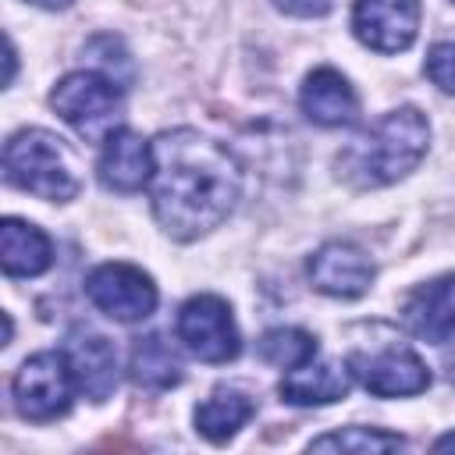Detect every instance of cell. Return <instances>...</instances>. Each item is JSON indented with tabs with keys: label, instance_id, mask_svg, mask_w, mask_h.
<instances>
[{
	"label": "cell",
	"instance_id": "cell-1",
	"mask_svg": "<svg viewBox=\"0 0 455 455\" xmlns=\"http://www.w3.org/2000/svg\"><path fill=\"white\" fill-rule=\"evenodd\" d=\"M242 196V167L235 153L196 128H174L153 142L149 199L160 228L192 242L213 231Z\"/></svg>",
	"mask_w": 455,
	"mask_h": 455
},
{
	"label": "cell",
	"instance_id": "cell-2",
	"mask_svg": "<svg viewBox=\"0 0 455 455\" xmlns=\"http://www.w3.org/2000/svg\"><path fill=\"white\" fill-rule=\"evenodd\" d=\"M430 124L416 107L384 114L338 153V174L355 188H380L405 178L427 153Z\"/></svg>",
	"mask_w": 455,
	"mask_h": 455
},
{
	"label": "cell",
	"instance_id": "cell-3",
	"mask_svg": "<svg viewBox=\"0 0 455 455\" xmlns=\"http://www.w3.org/2000/svg\"><path fill=\"white\" fill-rule=\"evenodd\" d=\"M4 178L39 199H50V203H68L82 188L68 146L43 128H25L7 139Z\"/></svg>",
	"mask_w": 455,
	"mask_h": 455
},
{
	"label": "cell",
	"instance_id": "cell-4",
	"mask_svg": "<svg viewBox=\"0 0 455 455\" xmlns=\"http://www.w3.org/2000/svg\"><path fill=\"white\" fill-rule=\"evenodd\" d=\"M53 110L85 139H107L121 110V82L100 71H71L50 96Z\"/></svg>",
	"mask_w": 455,
	"mask_h": 455
},
{
	"label": "cell",
	"instance_id": "cell-5",
	"mask_svg": "<svg viewBox=\"0 0 455 455\" xmlns=\"http://www.w3.org/2000/svg\"><path fill=\"white\" fill-rule=\"evenodd\" d=\"M71 387H75V377H71L64 352L60 355L57 352L28 355L11 380L14 405L32 423H50V419L64 416L71 409Z\"/></svg>",
	"mask_w": 455,
	"mask_h": 455
},
{
	"label": "cell",
	"instance_id": "cell-6",
	"mask_svg": "<svg viewBox=\"0 0 455 455\" xmlns=\"http://www.w3.org/2000/svg\"><path fill=\"white\" fill-rule=\"evenodd\" d=\"M348 373L377 398H402L419 395L430 384L427 363L405 348V345H384V348H355L345 359Z\"/></svg>",
	"mask_w": 455,
	"mask_h": 455
},
{
	"label": "cell",
	"instance_id": "cell-7",
	"mask_svg": "<svg viewBox=\"0 0 455 455\" xmlns=\"http://www.w3.org/2000/svg\"><path fill=\"white\" fill-rule=\"evenodd\" d=\"M178 338L203 363H228L242 348L231 306L220 295H192L178 309Z\"/></svg>",
	"mask_w": 455,
	"mask_h": 455
},
{
	"label": "cell",
	"instance_id": "cell-8",
	"mask_svg": "<svg viewBox=\"0 0 455 455\" xmlns=\"http://www.w3.org/2000/svg\"><path fill=\"white\" fill-rule=\"evenodd\" d=\"M89 302L110 320L135 323L156 309V284L132 263H103L85 277Z\"/></svg>",
	"mask_w": 455,
	"mask_h": 455
},
{
	"label": "cell",
	"instance_id": "cell-9",
	"mask_svg": "<svg viewBox=\"0 0 455 455\" xmlns=\"http://www.w3.org/2000/svg\"><path fill=\"white\" fill-rule=\"evenodd\" d=\"M352 32L377 53H398L419 32V0H355Z\"/></svg>",
	"mask_w": 455,
	"mask_h": 455
},
{
	"label": "cell",
	"instance_id": "cell-10",
	"mask_svg": "<svg viewBox=\"0 0 455 455\" xmlns=\"http://www.w3.org/2000/svg\"><path fill=\"white\" fill-rule=\"evenodd\" d=\"M64 359L71 366L75 387L85 398L103 402V398L114 395V387H117V352L110 345V338H103V334H96L89 327H75L68 334Z\"/></svg>",
	"mask_w": 455,
	"mask_h": 455
},
{
	"label": "cell",
	"instance_id": "cell-11",
	"mask_svg": "<svg viewBox=\"0 0 455 455\" xmlns=\"http://www.w3.org/2000/svg\"><path fill=\"white\" fill-rule=\"evenodd\" d=\"M309 277L323 295L355 299L373 281V263L352 242H327L309 256Z\"/></svg>",
	"mask_w": 455,
	"mask_h": 455
},
{
	"label": "cell",
	"instance_id": "cell-12",
	"mask_svg": "<svg viewBox=\"0 0 455 455\" xmlns=\"http://www.w3.org/2000/svg\"><path fill=\"white\" fill-rule=\"evenodd\" d=\"M153 178V142L135 135L132 128H114L103 139L100 153V181L114 192H139Z\"/></svg>",
	"mask_w": 455,
	"mask_h": 455
},
{
	"label": "cell",
	"instance_id": "cell-13",
	"mask_svg": "<svg viewBox=\"0 0 455 455\" xmlns=\"http://www.w3.org/2000/svg\"><path fill=\"white\" fill-rule=\"evenodd\" d=\"M405 323L423 341L434 345L455 341V274H441L419 284L405 299Z\"/></svg>",
	"mask_w": 455,
	"mask_h": 455
},
{
	"label": "cell",
	"instance_id": "cell-14",
	"mask_svg": "<svg viewBox=\"0 0 455 455\" xmlns=\"http://www.w3.org/2000/svg\"><path fill=\"white\" fill-rule=\"evenodd\" d=\"M299 107L313 124H323V128L348 124V121H355V110H359L348 78L334 68H316L313 75H306Z\"/></svg>",
	"mask_w": 455,
	"mask_h": 455
},
{
	"label": "cell",
	"instance_id": "cell-15",
	"mask_svg": "<svg viewBox=\"0 0 455 455\" xmlns=\"http://www.w3.org/2000/svg\"><path fill=\"white\" fill-rule=\"evenodd\" d=\"M0 259L11 277H36L53 263V242L46 238L43 228L4 217L0 224Z\"/></svg>",
	"mask_w": 455,
	"mask_h": 455
},
{
	"label": "cell",
	"instance_id": "cell-16",
	"mask_svg": "<svg viewBox=\"0 0 455 455\" xmlns=\"http://www.w3.org/2000/svg\"><path fill=\"white\" fill-rule=\"evenodd\" d=\"M281 398L291 405H327L348 395V366L338 363H302L284 373L281 380Z\"/></svg>",
	"mask_w": 455,
	"mask_h": 455
},
{
	"label": "cell",
	"instance_id": "cell-17",
	"mask_svg": "<svg viewBox=\"0 0 455 455\" xmlns=\"http://www.w3.org/2000/svg\"><path fill=\"white\" fill-rule=\"evenodd\" d=\"M252 412H256V405H252L242 391L217 387L206 402L196 405V430H199L206 441L220 444V441H228L238 427H245V419H249Z\"/></svg>",
	"mask_w": 455,
	"mask_h": 455
},
{
	"label": "cell",
	"instance_id": "cell-18",
	"mask_svg": "<svg viewBox=\"0 0 455 455\" xmlns=\"http://www.w3.org/2000/svg\"><path fill=\"white\" fill-rule=\"evenodd\" d=\"M132 380L139 387H153V391L174 387L181 380V359H178V352L160 334L139 338L135 348H132Z\"/></svg>",
	"mask_w": 455,
	"mask_h": 455
},
{
	"label": "cell",
	"instance_id": "cell-19",
	"mask_svg": "<svg viewBox=\"0 0 455 455\" xmlns=\"http://www.w3.org/2000/svg\"><path fill=\"white\" fill-rule=\"evenodd\" d=\"M259 355L270 363V366H281V370H295L302 363H309L316 355V338L299 331V327H274L259 338Z\"/></svg>",
	"mask_w": 455,
	"mask_h": 455
},
{
	"label": "cell",
	"instance_id": "cell-20",
	"mask_svg": "<svg viewBox=\"0 0 455 455\" xmlns=\"http://www.w3.org/2000/svg\"><path fill=\"white\" fill-rule=\"evenodd\" d=\"M313 451H398L405 448V441L398 434H387V430H370V427H345V430H334V434H323L309 444Z\"/></svg>",
	"mask_w": 455,
	"mask_h": 455
},
{
	"label": "cell",
	"instance_id": "cell-21",
	"mask_svg": "<svg viewBox=\"0 0 455 455\" xmlns=\"http://www.w3.org/2000/svg\"><path fill=\"white\" fill-rule=\"evenodd\" d=\"M427 75L441 92L455 96V43H437L427 53Z\"/></svg>",
	"mask_w": 455,
	"mask_h": 455
},
{
	"label": "cell",
	"instance_id": "cell-22",
	"mask_svg": "<svg viewBox=\"0 0 455 455\" xmlns=\"http://www.w3.org/2000/svg\"><path fill=\"white\" fill-rule=\"evenodd\" d=\"M274 4L288 14H299V18H320L334 7V0H274Z\"/></svg>",
	"mask_w": 455,
	"mask_h": 455
},
{
	"label": "cell",
	"instance_id": "cell-23",
	"mask_svg": "<svg viewBox=\"0 0 455 455\" xmlns=\"http://www.w3.org/2000/svg\"><path fill=\"white\" fill-rule=\"evenodd\" d=\"M434 448H437V451H451V448H455V434H444V437H437V441H434Z\"/></svg>",
	"mask_w": 455,
	"mask_h": 455
},
{
	"label": "cell",
	"instance_id": "cell-24",
	"mask_svg": "<svg viewBox=\"0 0 455 455\" xmlns=\"http://www.w3.org/2000/svg\"><path fill=\"white\" fill-rule=\"evenodd\" d=\"M32 4H39V7H68L71 0H32Z\"/></svg>",
	"mask_w": 455,
	"mask_h": 455
}]
</instances>
